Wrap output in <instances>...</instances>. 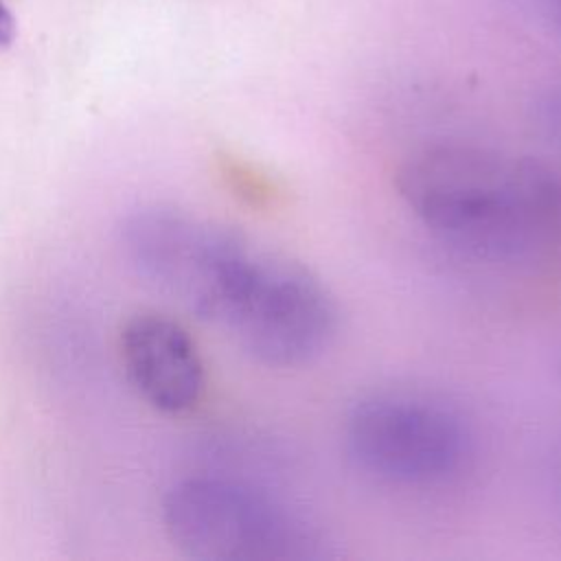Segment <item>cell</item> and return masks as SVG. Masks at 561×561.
I'll return each instance as SVG.
<instances>
[{"mask_svg": "<svg viewBox=\"0 0 561 561\" xmlns=\"http://www.w3.org/2000/svg\"><path fill=\"white\" fill-rule=\"evenodd\" d=\"M405 208L443 243L489 263L561 256V169L478 145H432L397 171Z\"/></svg>", "mask_w": 561, "mask_h": 561, "instance_id": "1", "label": "cell"}, {"mask_svg": "<svg viewBox=\"0 0 561 561\" xmlns=\"http://www.w3.org/2000/svg\"><path fill=\"white\" fill-rule=\"evenodd\" d=\"M162 522L173 548L195 561H318L329 537L272 493L232 478L197 476L169 489Z\"/></svg>", "mask_w": 561, "mask_h": 561, "instance_id": "2", "label": "cell"}, {"mask_svg": "<svg viewBox=\"0 0 561 561\" xmlns=\"http://www.w3.org/2000/svg\"><path fill=\"white\" fill-rule=\"evenodd\" d=\"M121 241L147 283L213 324L234 300L261 248L232 228L164 206L131 213Z\"/></svg>", "mask_w": 561, "mask_h": 561, "instance_id": "3", "label": "cell"}, {"mask_svg": "<svg viewBox=\"0 0 561 561\" xmlns=\"http://www.w3.org/2000/svg\"><path fill=\"white\" fill-rule=\"evenodd\" d=\"M344 445L364 473L399 486H430L456 476L471 454L462 414L414 390H375L351 405Z\"/></svg>", "mask_w": 561, "mask_h": 561, "instance_id": "4", "label": "cell"}, {"mask_svg": "<svg viewBox=\"0 0 561 561\" xmlns=\"http://www.w3.org/2000/svg\"><path fill=\"white\" fill-rule=\"evenodd\" d=\"M340 309L324 280L305 263L274 252L228 335L254 362L294 368L318 359L333 344Z\"/></svg>", "mask_w": 561, "mask_h": 561, "instance_id": "5", "label": "cell"}, {"mask_svg": "<svg viewBox=\"0 0 561 561\" xmlns=\"http://www.w3.org/2000/svg\"><path fill=\"white\" fill-rule=\"evenodd\" d=\"M129 383L142 401L164 414L193 410L204 394V362L182 324L160 313L134 316L121 333Z\"/></svg>", "mask_w": 561, "mask_h": 561, "instance_id": "6", "label": "cell"}, {"mask_svg": "<svg viewBox=\"0 0 561 561\" xmlns=\"http://www.w3.org/2000/svg\"><path fill=\"white\" fill-rule=\"evenodd\" d=\"M535 123L539 131L561 149V88L546 92L535 105Z\"/></svg>", "mask_w": 561, "mask_h": 561, "instance_id": "7", "label": "cell"}, {"mask_svg": "<svg viewBox=\"0 0 561 561\" xmlns=\"http://www.w3.org/2000/svg\"><path fill=\"white\" fill-rule=\"evenodd\" d=\"M539 4L548 24L561 37V0H539Z\"/></svg>", "mask_w": 561, "mask_h": 561, "instance_id": "8", "label": "cell"}, {"mask_svg": "<svg viewBox=\"0 0 561 561\" xmlns=\"http://www.w3.org/2000/svg\"><path fill=\"white\" fill-rule=\"evenodd\" d=\"M15 35V22L7 9V4L0 0V46H7Z\"/></svg>", "mask_w": 561, "mask_h": 561, "instance_id": "9", "label": "cell"}, {"mask_svg": "<svg viewBox=\"0 0 561 561\" xmlns=\"http://www.w3.org/2000/svg\"><path fill=\"white\" fill-rule=\"evenodd\" d=\"M552 486H554L557 497L561 500V458H559V462H557V467H554V473H552Z\"/></svg>", "mask_w": 561, "mask_h": 561, "instance_id": "10", "label": "cell"}, {"mask_svg": "<svg viewBox=\"0 0 561 561\" xmlns=\"http://www.w3.org/2000/svg\"><path fill=\"white\" fill-rule=\"evenodd\" d=\"M559 368H561V359H559Z\"/></svg>", "mask_w": 561, "mask_h": 561, "instance_id": "11", "label": "cell"}]
</instances>
